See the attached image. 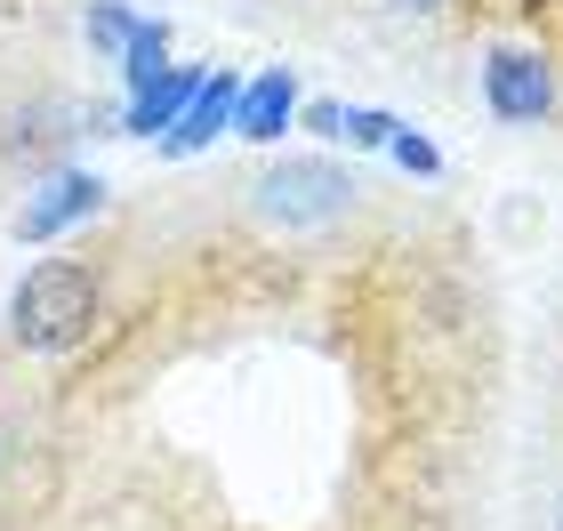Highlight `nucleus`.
<instances>
[{"instance_id":"f257e3e1","label":"nucleus","mask_w":563,"mask_h":531,"mask_svg":"<svg viewBox=\"0 0 563 531\" xmlns=\"http://www.w3.org/2000/svg\"><path fill=\"white\" fill-rule=\"evenodd\" d=\"M89 322H97V283H89V266L48 258V266L24 274V290H16V339L33 346V354H65Z\"/></svg>"},{"instance_id":"f03ea898","label":"nucleus","mask_w":563,"mask_h":531,"mask_svg":"<svg viewBox=\"0 0 563 531\" xmlns=\"http://www.w3.org/2000/svg\"><path fill=\"white\" fill-rule=\"evenodd\" d=\"M258 210L282 218V225H298V234H314V225L354 210V177L339 162H282V169L258 177Z\"/></svg>"},{"instance_id":"7ed1b4c3","label":"nucleus","mask_w":563,"mask_h":531,"mask_svg":"<svg viewBox=\"0 0 563 531\" xmlns=\"http://www.w3.org/2000/svg\"><path fill=\"white\" fill-rule=\"evenodd\" d=\"M483 97H492L499 121H540V113L555 106V81H548V65L531 57V48L499 41L492 57H483Z\"/></svg>"},{"instance_id":"20e7f679","label":"nucleus","mask_w":563,"mask_h":531,"mask_svg":"<svg viewBox=\"0 0 563 531\" xmlns=\"http://www.w3.org/2000/svg\"><path fill=\"white\" fill-rule=\"evenodd\" d=\"M97 201H106V186H97L89 169H48V186L24 201V242H48L57 225H73V218H89Z\"/></svg>"},{"instance_id":"39448f33","label":"nucleus","mask_w":563,"mask_h":531,"mask_svg":"<svg viewBox=\"0 0 563 531\" xmlns=\"http://www.w3.org/2000/svg\"><path fill=\"white\" fill-rule=\"evenodd\" d=\"M234 106H242V81H234V73H210V81H201V97L186 106V121H177L162 145H169V154H201V145L234 121Z\"/></svg>"},{"instance_id":"423d86ee","label":"nucleus","mask_w":563,"mask_h":531,"mask_svg":"<svg viewBox=\"0 0 563 531\" xmlns=\"http://www.w3.org/2000/svg\"><path fill=\"white\" fill-rule=\"evenodd\" d=\"M201 81H210V73H162V81H153V89H137V106H130V130L137 137H169L177 130V121H186V106H194V97H201Z\"/></svg>"},{"instance_id":"0eeeda50","label":"nucleus","mask_w":563,"mask_h":531,"mask_svg":"<svg viewBox=\"0 0 563 531\" xmlns=\"http://www.w3.org/2000/svg\"><path fill=\"white\" fill-rule=\"evenodd\" d=\"M290 106H298V81H290V73H258V81H242L234 130H242V137H282Z\"/></svg>"},{"instance_id":"6e6552de","label":"nucleus","mask_w":563,"mask_h":531,"mask_svg":"<svg viewBox=\"0 0 563 531\" xmlns=\"http://www.w3.org/2000/svg\"><path fill=\"white\" fill-rule=\"evenodd\" d=\"M145 33V24L121 9V0H89V41L106 48V57H130V41Z\"/></svg>"},{"instance_id":"1a4fd4ad","label":"nucleus","mask_w":563,"mask_h":531,"mask_svg":"<svg viewBox=\"0 0 563 531\" xmlns=\"http://www.w3.org/2000/svg\"><path fill=\"white\" fill-rule=\"evenodd\" d=\"M162 41H169L162 24H145V33L130 41V57H121V65H130V89H153V81L169 73V48H162Z\"/></svg>"},{"instance_id":"9d476101","label":"nucleus","mask_w":563,"mask_h":531,"mask_svg":"<svg viewBox=\"0 0 563 531\" xmlns=\"http://www.w3.org/2000/svg\"><path fill=\"white\" fill-rule=\"evenodd\" d=\"M387 154H395L402 169H411V177H443V154H434V145H427L419 130H395V145H387Z\"/></svg>"},{"instance_id":"9b49d317","label":"nucleus","mask_w":563,"mask_h":531,"mask_svg":"<svg viewBox=\"0 0 563 531\" xmlns=\"http://www.w3.org/2000/svg\"><path fill=\"white\" fill-rule=\"evenodd\" d=\"M339 137H346V145H395V121H387V113H346Z\"/></svg>"},{"instance_id":"f8f14e48","label":"nucleus","mask_w":563,"mask_h":531,"mask_svg":"<svg viewBox=\"0 0 563 531\" xmlns=\"http://www.w3.org/2000/svg\"><path fill=\"white\" fill-rule=\"evenodd\" d=\"M411 9H443V0H411Z\"/></svg>"}]
</instances>
